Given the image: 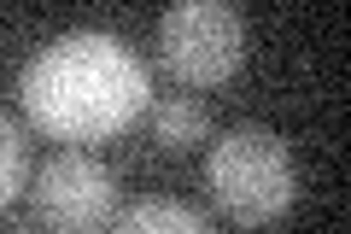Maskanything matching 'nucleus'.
I'll list each match as a JSON object with an SVG mask.
<instances>
[{"instance_id":"obj_1","label":"nucleus","mask_w":351,"mask_h":234,"mask_svg":"<svg viewBox=\"0 0 351 234\" xmlns=\"http://www.w3.org/2000/svg\"><path fill=\"white\" fill-rule=\"evenodd\" d=\"M18 94H24L29 124L71 147L117 135L141 117V106H152L141 53L112 30H71V36L36 47Z\"/></svg>"},{"instance_id":"obj_2","label":"nucleus","mask_w":351,"mask_h":234,"mask_svg":"<svg viewBox=\"0 0 351 234\" xmlns=\"http://www.w3.org/2000/svg\"><path fill=\"white\" fill-rule=\"evenodd\" d=\"M205 187H211L217 211L234 222H276L299 194L293 176V152L276 129L240 124L205 152Z\"/></svg>"},{"instance_id":"obj_3","label":"nucleus","mask_w":351,"mask_h":234,"mask_svg":"<svg viewBox=\"0 0 351 234\" xmlns=\"http://www.w3.org/2000/svg\"><path fill=\"white\" fill-rule=\"evenodd\" d=\"M158 59L176 82H223L246 59V24L223 0H182L158 18Z\"/></svg>"},{"instance_id":"obj_4","label":"nucleus","mask_w":351,"mask_h":234,"mask_svg":"<svg viewBox=\"0 0 351 234\" xmlns=\"http://www.w3.org/2000/svg\"><path fill=\"white\" fill-rule=\"evenodd\" d=\"M29 205L47 229L59 234H100L106 222L117 217V182L94 152L71 147V152H53L47 164L36 170L29 182Z\"/></svg>"},{"instance_id":"obj_5","label":"nucleus","mask_w":351,"mask_h":234,"mask_svg":"<svg viewBox=\"0 0 351 234\" xmlns=\"http://www.w3.org/2000/svg\"><path fill=\"white\" fill-rule=\"evenodd\" d=\"M106 234H211V222H205L188 199L152 194V199H135L129 211H117V217L106 222Z\"/></svg>"},{"instance_id":"obj_6","label":"nucleus","mask_w":351,"mask_h":234,"mask_svg":"<svg viewBox=\"0 0 351 234\" xmlns=\"http://www.w3.org/2000/svg\"><path fill=\"white\" fill-rule=\"evenodd\" d=\"M147 111H152V141H158L164 152H188V147H199L205 129H211L205 106H199V100H188V94H164V100H152Z\"/></svg>"},{"instance_id":"obj_7","label":"nucleus","mask_w":351,"mask_h":234,"mask_svg":"<svg viewBox=\"0 0 351 234\" xmlns=\"http://www.w3.org/2000/svg\"><path fill=\"white\" fill-rule=\"evenodd\" d=\"M24 182H29V147H24V129L0 111V205L12 194H24Z\"/></svg>"}]
</instances>
